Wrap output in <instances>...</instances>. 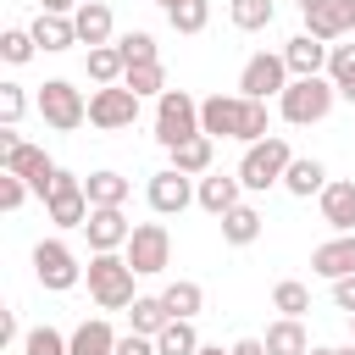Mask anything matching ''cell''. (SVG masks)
<instances>
[{"label": "cell", "instance_id": "cell-10", "mask_svg": "<svg viewBox=\"0 0 355 355\" xmlns=\"http://www.w3.org/2000/svg\"><path fill=\"white\" fill-rule=\"evenodd\" d=\"M33 277H39L44 288L67 294V288H78L83 266H78V255H72L61 239H39V244H33Z\"/></svg>", "mask_w": 355, "mask_h": 355}, {"label": "cell", "instance_id": "cell-18", "mask_svg": "<svg viewBox=\"0 0 355 355\" xmlns=\"http://www.w3.org/2000/svg\"><path fill=\"white\" fill-rule=\"evenodd\" d=\"M72 28H78V44H89V50L111 44V6L105 0H83L72 11Z\"/></svg>", "mask_w": 355, "mask_h": 355}, {"label": "cell", "instance_id": "cell-40", "mask_svg": "<svg viewBox=\"0 0 355 355\" xmlns=\"http://www.w3.org/2000/svg\"><path fill=\"white\" fill-rule=\"evenodd\" d=\"M22 111H28L22 83H0V128H17V122H22Z\"/></svg>", "mask_w": 355, "mask_h": 355}, {"label": "cell", "instance_id": "cell-29", "mask_svg": "<svg viewBox=\"0 0 355 355\" xmlns=\"http://www.w3.org/2000/svg\"><path fill=\"white\" fill-rule=\"evenodd\" d=\"M222 239H227V244H255V239H261V211H255V205H233V211L222 216Z\"/></svg>", "mask_w": 355, "mask_h": 355}, {"label": "cell", "instance_id": "cell-8", "mask_svg": "<svg viewBox=\"0 0 355 355\" xmlns=\"http://www.w3.org/2000/svg\"><path fill=\"white\" fill-rule=\"evenodd\" d=\"M122 255H128V266H133L139 277H155V272L172 266V233H166L161 222H139Z\"/></svg>", "mask_w": 355, "mask_h": 355}, {"label": "cell", "instance_id": "cell-4", "mask_svg": "<svg viewBox=\"0 0 355 355\" xmlns=\"http://www.w3.org/2000/svg\"><path fill=\"white\" fill-rule=\"evenodd\" d=\"M288 161H294L288 139L272 133V139H261V144L244 150V161H239V183H244V189H272V183L288 178Z\"/></svg>", "mask_w": 355, "mask_h": 355}, {"label": "cell", "instance_id": "cell-16", "mask_svg": "<svg viewBox=\"0 0 355 355\" xmlns=\"http://www.w3.org/2000/svg\"><path fill=\"white\" fill-rule=\"evenodd\" d=\"M327 55H333V44H322V39H311V33H294V39L283 44V61H288V78H322V67H327Z\"/></svg>", "mask_w": 355, "mask_h": 355}, {"label": "cell", "instance_id": "cell-32", "mask_svg": "<svg viewBox=\"0 0 355 355\" xmlns=\"http://www.w3.org/2000/svg\"><path fill=\"white\" fill-rule=\"evenodd\" d=\"M155 349H161V355H200V333H194V322H166V327L155 333Z\"/></svg>", "mask_w": 355, "mask_h": 355}, {"label": "cell", "instance_id": "cell-13", "mask_svg": "<svg viewBox=\"0 0 355 355\" xmlns=\"http://www.w3.org/2000/svg\"><path fill=\"white\" fill-rule=\"evenodd\" d=\"M0 172H11V178H22L39 200H50V183H55V166H50V155L39 150V144H17L6 161H0Z\"/></svg>", "mask_w": 355, "mask_h": 355}, {"label": "cell", "instance_id": "cell-5", "mask_svg": "<svg viewBox=\"0 0 355 355\" xmlns=\"http://www.w3.org/2000/svg\"><path fill=\"white\" fill-rule=\"evenodd\" d=\"M194 133H200V100L183 94V89H166V94L155 100V139H161L166 150H178V144L194 139Z\"/></svg>", "mask_w": 355, "mask_h": 355}, {"label": "cell", "instance_id": "cell-47", "mask_svg": "<svg viewBox=\"0 0 355 355\" xmlns=\"http://www.w3.org/2000/svg\"><path fill=\"white\" fill-rule=\"evenodd\" d=\"M338 11H344V28H355V0H338Z\"/></svg>", "mask_w": 355, "mask_h": 355}, {"label": "cell", "instance_id": "cell-52", "mask_svg": "<svg viewBox=\"0 0 355 355\" xmlns=\"http://www.w3.org/2000/svg\"><path fill=\"white\" fill-rule=\"evenodd\" d=\"M349 333H355V316H349Z\"/></svg>", "mask_w": 355, "mask_h": 355}, {"label": "cell", "instance_id": "cell-15", "mask_svg": "<svg viewBox=\"0 0 355 355\" xmlns=\"http://www.w3.org/2000/svg\"><path fill=\"white\" fill-rule=\"evenodd\" d=\"M311 272H316V277H327V283L355 277V233H338V239L316 244V250H311Z\"/></svg>", "mask_w": 355, "mask_h": 355}, {"label": "cell", "instance_id": "cell-36", "mask_svg": "<svg viewBox=\"0 0 355 355\" xmlns=\"http://www.w3.org/2000/svg\"><path fill=\"white\" fill-rule=\"evenodd\" d=\"M272 305H277L283 316H294V322H300V316L311 311V288H305V283H294V277H283V283L272 288Z\"/></svg>", "mask_w": 355, "mask_h": 355}, {"label": "cell", "instance_id": "cell-44", "mask_svg": "<svg viewBox=\"0 0 355 355\" xmlns=\"http://www.w3.org/2000/svg\"><path fill=\"white\" fill-rule=\"evenodd\" d=\"M83 0H39V11H50V17H72Z\"/></svg>", "mask_w": 355, "mask_h": 355}, {"label": "cell", "instance_id": "cell-31", "mask_svg": "<svg viewBox=\"0 0 355 355\" xmlns=\"http://www.w3.org/2000/svg\"><path fill=\"white\" fill-rule=\"evenodd\" d=\"M83 194H89V205H122L128 200V178L122 172H89Z\"/></svg>", "mask_w": 355, "mask_h": 355}, {"label": "cell", "instance_id": "cell-50", "mask_svg": "<svg viewBox=\"0 0 355 355\" xmlns=\"http://www.w3.org/2000/svg\"><path fill=\"white\" fill-rule=\"evenodd\" d=\"M316 6H322V0H300V11H316Z\"/></svg>", "mask_w": 355, "mask_h": 355}, {"label": "cell", "instance_id": "cell-41", "mask_svg": "<svg viewBox=\"0 0 355 355\" xmlns=\"http://www.w3.org/2000/svg\"><path fill=\"white\" fill-rule=\"evenodd\" d=\"M28 194H33V189H28L22 178H11V172H0V211H17V205H22Z\"/></svg>", "mask_w": 355, "mask_h": 355}, {"label": "cell", "instance_id": "cell-26", "mask_svg": "<svg viewBox=\"0 0 355 355\" xmlns=\"http://www.w3.org/2000/svg\"><path fill=\"white\" fill-rule=\"evenodd\" d=\"M161 300H166L172 322H194V311L205 305V288H200V283H189V277H178V283H166V288H161Z\"/></svg>", "mask_w": 355, "mask_h": 355}, {"label": "cell", "instance_id": "cell-48", "mask_svg": "<svg viewBox=\"0 0 355 355\" xmlns=\"http://www.w3.org/2000/svg\"><path fill=\"white\" fill-rule=\"evenodd\" d=\"M311 355H355V349H333V344H322V349H311Z\"/></svg>", "mask_w": 355, "mask_h": 355}, {"label": "cell", "instance_id": "cell-2", "mask_svg": "<svg viewBox=\"0 0 355 355\" xmlns=\"http://www.w3.org/2000/svg\"><path fill=\"white\" fill-rule=\"evenodd\" d=\"M83 277H89V294H94V305H100V311H128V305L139 300V294H133V277H139V272L128 266V255H122V250L94 255Z\"/></svg>", "mask_w": 355, "mask_h": 355}, {"label": "cell", "instance_id": "cell-1", "mask_svg": "<svg viewBox=\"0 0 355 355\" xmlns=\"http://www.w3.org/2000/svg\"><path fill=\"white\" fill-rule=\"evenodd\" d=\"M200 133H211V139H244V144H261V139H272V133H266V100L211 94V100H200Z\"/></svg>", "mask_w": 355, "mask_h": 355}, {"label": "cell", "instance_id": "cell-45", "mask_svg": "<svg viewBox=\"0 0 355 355\" xmlns=\"http://www.w3.org/2000/svg\"><path fill=\"white\" fill-rule=\"evenodd\" d=\"M227 355H266V344H261V338H239Z\"/></svg>", "mask_w": 355, "mask_h": 355}, {"label": "cell", "instance_id": "cell-30", "mask_svg": "<svg viewBox=\"0 0 355 355\" xmlns=\"http://www.w3.org/2000/svg\"><path fill=\"white\" fill-rule=\"evenodd\" d=\"M227 17H233V28H244V33H261V28H272L277 6H272V0H227Z\"/></svg>", "mask_w": 355, "mask_h": 355}, {"label": "cell", "instance_id": "cell-22", "mask_svg": "<svg viewBox=\"0 0 355 355\" xmlns=\"http://www.w3.org/2000/svg\"><path fill=\"white\" fill-rule=\"evenodd\" d=\"M261 344H266V355H311V338H305V327L294 316H277Z\"/></svg>", "mask_w": 355, "mask_h": 355}, {"label": "cell", "instance_id": "cell-14", "mask_svg": "<svg viewBox=\"0 0 355 355\" xmlns=\"http://www.w3.org/2000/svg\"><path fill=\"white\" fill-rule=\"evenodd\" d=\"M189 200H194V183H189V172L166 166V172H155V178H150V211H155V216H178Z\"/></svg>", "mask_w": 355, "mask_h": 355}, {"label": "cell", "instance_id": "cell-7", "mask_svg": "<svg viewBox=\"0 0 355 355\" xmlns=\"http://www.w3.org/2000/svg\"><path fill=\"white\" fill-rule=\"evenodd\" d=\"M39 116H44L55 133H72V128L89 122V100H83L67 78H50V83L39 89Z\"/></svg>", "mask_w": 355, "mask_h": 355}, {"label": "cell", "instance_id": "cell-24", "mask_svg": "<svg viewBox=\"0 0 355 355\" xmlns=\"http://www.w3.org/2000/svg\"><path fill=\"white\" fill-rule=\"evenodd\" d=\"M211 155H216V139L211 133H194V139H183L172 150V166L189 172V178H200V172H211Z\"/></svg>", "mask_w": 355, "mask_h": 355}, {"label": "cell", "instance_id": "cell-11", "mask_svg": "<svg viewBox=\"0 0 355 355\" xmlns=\"http://www.w3.org/2000/svg\"><path fill=\"white\" fill-rule=\"evenodd\" d=\"M89 194H83V183L72 178V172H61L55 166V183H50V200H44V216L55 222V227H83L89 222Z\"/></svg>", "mask_w": 355, "mask_h": 355}, {"label": "cell", "instance_id": "cell-33", "mask_svg": "<svg viewBox=\"0 0 355 355\" xmlns=\"http://www.w3.org/2000/svg\"><path fill=\"white\" fill-rule=\"evenodd\" d=\"M327 78H333V89H338L344 100H355V44H333V55H327Z\"/></svg>", "mask_w": 355, "mask_h": 355}, {"label": "cell", "instance_id": "cell-27", "mask_svg": "<svg viewBox=\"0 0 355 355\" xmlns=\"http://www.w3.org/2000/svg\"><path fill=\"white\" fill-rule=\"evenodd\" d=\"M305 33H311V39H322V44L344 39L349 28H344V11H338V0H322L316 11H305Z\"/></svg>", "mask_w": 355, "mask_h": 355}, {"label": "cell", "instance_id": "cell-39", "mask_svg": "<svg viewBox=\"0 0 355 355\" xmlns=\"http://www.w3.org/2000/svg\"><path fill=\"white\" fill-rule=\"evenodd\" d=\"M116 50L128 55V67H144V61H161V55H155V39H150V33H122V39H116Z\"/></svg>", "mask_w": 355, "mask_h": 355}, {"label": "cell", "instance_id": "cell-19", "mask_svg": "<svg viewBox=\"0 0 355 355\" xmlns=\"http://www.w3.org/2000/svg\"><path fill=\"white\" fill-rule=\"evenodd\" d=\"M283 189H288V194H300V200H311V194H322V189H327V166H322L316 155H294V161H288V178H283Z\"/></svg>", "mask_w": 355, "mask_h": 355}, {"label": "cell", "instance_id": "cell-34", "mask_svg": "<svg viewBox=\"0 0 355 355\" xmlns=\"http://www.w3.org/2000/svg\"><path fill=\"white\" fill-rule=\"evenodd\" d=\"M122 83H128V89H133L139 100H144V94H155V100H161V94H166V67H161V61L128 67V78H122Z\"/></svg>", "mask_w": 355, "mask_h": 355}, {"label": "cell", "instance_id": "cell-49", "mask_svg": "<svg viewBox=\"0 0 355 355\" xmlns=\"http://www.w3.org/2000/svg\"><path fill=\"white\" fill-rule=\"evenodd\" d=\"M200 355H227V349L222 344H200Z\"/></svg>", "mask_w": 355, "mask_h": 355}, {"label": "cell", "instance_id": "cell-3", "mask_svg": "<svg viewBox=\"0 0 355 355\" xmlns=\"http://www.w3.org/2000/svg\"><path fill=\"white\" fill-rule=\"evenodd\" d=\"M333 100H338V89H333V78H294V83L283 89V100H277V111H283V122H294V128H305V122H322V116L333 111Z\"/></svg>", "mask_w": 355, "mask_h": 355}, {"label": "cell", "instance_id": "cell-35", "mask_svg": "<svg viewBox=\"0 0 355 355\" xmlns=\"http://www.w3.org/2000/svg\"><path fill=\"white\" fill-rule=\"evenodd\" d=\"M166 22L178 33H200L211 22V0H178V6H166Z\"/></svg>", "mask_w": 355, "mask_h": 355}, {"label": "cell", "instance_id": "cell-23", "mask_svg": "<svg viewBox=\"0 0 355 355\" xmlns=\"http://www.w3.org/2000/svg\"><path fill=\"white\" fill-rule=\"evenodd\" d=\"M72 355H116V333H111V322H105V316L78 322V333H72Z\"/></svg>", "mask_w": 355, "mask_h": 355}, {"label": "cell", "instance_id": "cell-12", "mask_svg": "<svg viewBox=\"0 0 355 355\" xmlns=\"http://www.w3.org/2000/svg\"><path fill=\"white\" fill-rule=\"evenodd\" d=\"M83 233H89V250H94V255H111V250H128L133 222L122 216V205H94L89 222H83Z\"/></svg>", "mask_w": 355, "mask_h": 355}, {"label": "cell", "instance_id": "cell-38", "mask_svg": "<svg viewBox=\"0 0 355 355\" xmlns=\"http://www.w3.org/2000/svg\"><path fill=\"white\" fill-rule=\"evenodd\" d=\"M33 50H39V44H33V33H28V28H6V33H0V55H6L11 67L33 61Z\"/></svg>", "mask_w": 355, "mask_h": 355}, {"label": "cell", "instance_id": "cell-43", "mask_svg": "<svg viewBox=\"0 0 355 355\" xmlns=\"http://www.w3.org/2000/svg\"><path fill=\"white\" fill-rule=\"evenodd\" d=\"M333 305H338L344 316H355V277H338V283H333Z\"/></svg>", "mask_w": 355, "mask_h": 355}, {"label": "cell", "instance_id": "cell-51", "mask_svg": "<svg viewBox=\"0 0 355 355\" xmlns=\"http://www.w3.org/2000/svg\"><path fill=\"white\" fill-rule=\"evenodd\" d=\"M166 6H178V0H161V11H166Z\"/></svg>", "mask_w": 355, "mask_h": 355}, {"label": "cell", "instance_id": "cell-20", "mask_svg": "<svg viewBox=\"0 0 355 355\" xmlns=\"http://www.w3.org/2000/svg\"><path fill=\"white\" fill-rule=\"evenodd\" d=\"M28 33H33V44H39V50H72V44H78L72 17H50V11H39Z\"/></svg>", "mask_w": 355, "mask_h": 355}, {"label": "cell", "instance_id": "cell-21", "mask_svg": "<svg viewBox=\"0 0 355 355\" xmlns=\"http://www.w3.org/2000/svg\"><path fill=\"white\" fill-rule=\"evenodd\" d=\"M239 189H244L239 178H200V189H194V200H200V205H205L211 216H227L233 205H244V200H239Z\"/></svg>", "mask_w": 355, "mask_h": 355}, {"label": "cell", "instance_id": "cell-42", "mask_svg": "<svg viewBox=\"0 0 355 355\" xmlns=\"http://www.w3.org/2000/svg\"><path fill=\"white\" fill-rule=\"evenodd\" d=\"M116 355H161V349H155V338H144V333H122V338H116Z\"/></svg>", "mask_w": 355, "mask_h": 355}, {"label": "cell", "instance_id": "cell-37", "mask_svg": "<svg viewBox=\"0 0 355 355\" xmlns=\"http://www.w3.org/2000/svg\"><path fill=\"white\" fill-rule=\"evenodd\" d=\"M22 355H72V338H61L55 327H33L22 338Z\"/></svg>", "mask_w": 355, "mask_h": 355}, {"label": "cell", "instance_id": "cell-17", "mask_svg": "<svg viewBox=\"0 0 355 355\" xmlns=\"http://www.w3.org/2000/svg\"><path fill=\"white\" fill-rule=\"evenodd\" d=\"M322 222L333 233H355V183L349 178H338V183L322 189Z\"/></svg>", "mask_w": 355, "mask_h": 355}, {"label": "cell", "instance_id": "cell-25", "mask_svg": "<svg viewBox=\"0 0 355 355\" xmlns=\"http://www.w3.org/2000/svg\"><path fill=\"white\" fill-rule=\"evenodd\" d=\"M128 322H133V333L155 338V333L172 322V311H166V300H161V294H139V300L128 305Z\"/></svg>", "mask_w": 355, "mask_h": 355}, {"label": "cell", "instance_id": "cell-28", "mask_svg": "<svg viewBox=\"0 0 355 355\" xmlns=\"http://www.w3.org/2000/svg\"><path fill=\"white\" fill-rule=\"evenodd\" d=\"M89 78H94L100 89L122 83V78H128V55H122L116 44H100V50H89Z\"/></svg>", "mask_w": 355, "mask_h": 355}, {"label": "cell", "instance_id": "cell-6", "mask_svg": "<svg viewBox=\"0 0 355 355\" xmlns=\"http://www.w3.org/2000/svg\"><path fill=\"white\" fill-rule=\"evenodd\" d=\"M294 78H288V61H283V50L272 55V50H261V55H250L244 61V72H239V94L244 100H283V89H288Z\"/></svg>", "mask_w": 355, "mask_h": 355}, {"label": "cell", "instance_id": "cell-9", "mask_svg": "<svg viewBox=\"0 0 355 355\" xmlns=\"http://www.w3.org/2000/svg\"><path fill=\"white\" fill-rule=\"evenodd\" d=\"M89 122H94L100 133H122V128H133V122H139V94H133L128 83L94 89V94H89Z\"/></svg>", "mask_w": 355, "mask_h": 355}, {"label": "cell", "instance_id": "cell-46", "mask_svg": "<svg viewBox=\"0 0 355 355\" xmlns=\"http://www.w3.org/2000/svg\"><path fill=\"white\" fill-rule=\"evenodd\" d=\"M11 338H17V316H11V311H0V344H11Z\"/></svg>", "mask_w": 355, "mask_h": 355}]
</instances>
